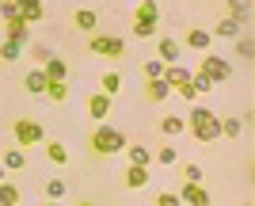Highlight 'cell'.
I'll use <instances>...</instances> for the list:
<instances>
[{
	"label": "cell",
	"instance_id": "cell-22",
	"mask_svg": "<svg viewBox=\"0 0 255 206\" xmlns=\"http://www.w3.org/2000/svg\"><path fill=\"white\" fill-rule=\"evenodd\" d=\"M99 88H103L107 96H118V92H122V73H118V69H107V73L99 76Z\"/></svg>",
	"mask_w": 255,
	"mask_h": 206
},
{
	"label": "cell",
	"instance_id": "cell-6",
	"mask_svg": "<svg viewBox=\"0 0 255 206\" xmlns=\"http://www.w3.org/2000/svg\"><path fill=\"white\" fill-rule=\"evenodd\" d=\"M11 134H15V145L19 149H27V145H38V141H46V130L38 126L34 119H19L15 126H11Z\"/></svg>",
	"mask_w": 255,
	"mask_h": 206
},
{
	"label": "cell",
	"instance_id": "cell-7",
	"mask_svg": "<svg viewBox=\"0 0 255 206\" xmlns=\"http://www.w3.org/2000/svg\"><path fill=\"white\" fill-rule=\"evenodd\" d=\"M175 195H179L183 206H213V199H210V191H206V184H187V180H183V187L175 191Z\"/></svg>",
	"mask_w": 255,
	"mask_h": 206
},
{
	"label": "cell",
	"instance_id": "cell-35",
	"mask_svg": "<svg viewBox=\"0 0 255 206\" xmlns=\"http://www.w3.org/2000/svg\"><path fill=\"white\" fill-rule=\"evenodd\" d=\"M175 96H179V99H187V103H198V99H202V96H198V92H194V84H191V80L175 88Z\"/></svg>",
	"mask_w": 255,
	"mask_h": 206
},
{
	"label": "cell",
	"instance_id": "cell-31",
	"mask_svg": "<svg viewBox=\"0 0 255 206\" xmlns=\"http://www.w3.org/2000/svg\"><path fill=\"white\" fill-rule=\"evenodd\" d=\"M236 54L244 57V61H252V57H255V42H252V34H240V38H236Z\"/></svg>",
	"mask_w": 255,
	"mask_h": 206
},
{
	"label": "cell",
	"instance_id": "cell-37",
	"mask_svg": "<svg viewBox=\"0 0 255 206\" xmlns=\"http://www.w3.org/2000/svg\"><path fill=\"white\" fill-rule=\"evenodd\" d=\"M156 206H183V203H179V195H175V191H160V195H156Z\"/></svg>",
	"mask_w": 255,
	"mask_h": 206
},
{
	"label": "cell",
	"instance_id": "cell-11",
	"mask_svg": "<svg viewBox=\"0 0 255 206\" xmlns=\"http://www.w3.org/2000/svg\"><path fill=\"white\" fill-rule=\"evenodd\" d=\"M160 80H164V84H168L171 92H175L179 84H187V80H191V69H187V65H164Z\"/></svg>",
	"mask_w": 255,
	"mask_h": 206
},
{
	"label": "cell",
	"instance_id": "cell-8",
	"mask_svg": "<svg viewBox=\"0 0 255 206\" xmlns=\"http://www.w3.org/2000/svg\"><path fill=\"white\" fill-rule=\"evenodd\" d=\"M0 34L11 38V42H23L27 46V34H31V23L23 19V15H11V19H0Z\"/></svg>",
	"mask_w": 255,
	"mask_h": 206
},
{
	"label": "cell",
	"instance_id": "cell-16",
	"mask_svg": "<svg viewBox=\"0 0 255 206\" xmlns=\"http://www.w3.org/2000/svg\"><path fill=\"white\" fill-rule=\"evenodd\" d=\"M210 34H213V38H233V42H236V38L244 34V27H240V23H236V19H229V15H225V19L217 23V27H213Z\"/></svg>",
	"mask_w": 255,
	"mask_h": 206
},
{
	"label": "cell",
	"instance_id": "cell-34",
	"mask_svg": "<svg viewBox=\"0 0 255 206\" xmlns=\"http://www.w3.org/2000/svg\"><path fill=\"white\" fill-rule=\"evenodd\" d=\"M183 180H187V184H202L206 172L198 168V164H183Z\"/></svg>",
	"mask_w": 255,
	"mask_h": 206
},
{
	"label": "cell",
	"instance_id": "cell-2",
	"mask_svg": "<svg viewBox=\"0 0 255 206\" xmlns=\"http://www.w3.org/2000/svg\"><path fill=\"white\" fill-rule=\"evenodd\" d=\"M129 141L122 130H115V126H96V130L88 134V153L92 157H115V153H122Z\"/></svg>",
	"mask_w": 255,
	"mask_h": 206
},
{
	"label": "cell",
	"instance_id": "cell-27",
	"mask_svg": "<svg viewBox=\"0 0 255 206\" xmlns=\"http://www.w3.org/2000/svg\"><path fill=\"white\" fill-rule=\"evenodd\" d=\"M0 164H4V172H19L23 164H27V157H23V149H8Z\"/></svg>",
	"mask_w": 255,
	"mask_h": 206
},
{
	"label": "cell",
	"instance_id": "cell-14",
	"mask_svg": "<svg viewBox=\"0 0 255 206\" xmlns=\"http://www.w3.org/2000/svg\"><path fill=\"white\" fill-rule=\"evenodd\" d=\"M122 180H126V187H133V191H141V187H149V168H145V164H129Z\"/></svg>",
	"mask_w": 255,
	"mask_h": 206
},
{
	"label": "cell",
	"instance_id": "cell-28",
	"mask_svg": "<svg viewBox=\"0 0 255 206\" xmlns=\"http://www.w3.org/2000/svg\"><path fill=\"white\" fill-rule=\"evenodd\" d=\"M122 153L129 157V164H145V168H149V161H152V153L145 149V145H126Z\"/></svg>",
	"mask_w": 255,
	"mask_h": 206
},
{
	"label": "cell",
	"instance_id": "cell-44",
	"mask_svg": "<svg viewBox=\"0 0 255 206\" xmlns=\"http://www.w3.org/2000/svg\"><path fill=\"white\" fill-rule=\"evenodd\" d=\"M11 4H19V0H11Z\"/></svg>",
	"mask_w": 255,
	"mask_h": 206
},
{
	"label": "cell",
	"instance_id": "cell-12",
	"mask_svg": "<svg viewBox=\"0 0 255 206\" xmlns=\"http://www.w3.org/2000/svg\"><path fill=\"white\" fill-rule=\"evenodd\" d=\"M73 23H76V31L96 34V27H99V15H96L92 8H76V11H73Z\"/></svg>",
	"mask_w": 255,
	"mask_h": 206
},
{
	"label": "cell",
	"instance_id": "cell-23",
	"mask_svg": "<svg viewBox=\"0 0 255 206\" xmlns=\"http://www.w3.org/2000/svg\"><path fill=\"white\" fill-rule=\"evenodd\" d=\"M46 161L57 164V168H65V164H69V149H65L61 141H46Z\"/></svg>",
	"mask_w": 255,
	"mask_h": 206
},
{
	"label": "cell",
	"instance_id": "cell-26",
	"mask_svg": "<svg viewBox=\"0 0 255 206\" xmlns=\"http://www.w3.org/2000/svg\"><path fill=\"white\" fill-rule=\"evenodd\" d=\"M23 57V42H11V38H4V42H0V61H19Z\"/></svg>",
	"mask_w": 255,
	"mask_h": 206
},
{
	"label": "cell",
	"instance_id": "cell-25",
	"mask_svg": "<svg viewBox=\"0 0 255 206\" xmlns=\"http://www.w3.org/2000/svg\"><path fill=\"white\" fill-rule=\"evenodd\" d=\"M46 99H53V103H65L69 99V84L65 80H46V92H42Z\"/></svg>",
	"mask_w": 255,
	"mask_h": 206
},
{
	"label": "cell",
	"instance_id": "cell-41",
	"mask_svg": "<svg viewBox=\"0 0 255 206\" xmlns=\"http://www.w3.org/2000/svg\"><path fill=\"white\" fill-rule=\"evenodd\" d=\"M76 206H96V203H76Z\"/></svg>",
	"mask_w": 255,
	"mask_h": 206
},
{
	"label": "cell",
	"instance_id": "cell-19",
	"mask_svg": "<svg viewBox=\"0 0 255 206\" xmlns=\"http://www.w3.org/2000/svg\"><path fill=\"white\" fill-rule=\"evenodd\" d=\"M210 42H213V34L202 31V27L187 31V46H191V50H198V54H206V50H210Z\"/></svg>",
	"mask_w": 255,
	"mask_h": 206
},
{
	"label": "cell",
	"instance_id": "cell-17",
	"mask_svg": "<svg viewBox=\"0 0 255 206\" xmlns=\"http://www.w3.org/2000/svg\"><path fill=\"white\" fill-rule=\"evenodd\" d=\"M145 96H149L152 103H164V99H171L175 92H171V88H168V84H164V80L156 76V80H145Z\"/></svg>",
	"mask_w": 255,
	"mask_h": 206
},
{
	"label": "cell",
	"instance_id": "cell-4",
	"mask_svg": "<svg viewBox=\"0 0 255 206\" xmlns=\"http://www.w3.org/2000/svg\"><path fill=\"white\" fill-rule=\"evenodd\" d=\"M88 50H92L96 57L118 61V57L126 54V38H118V34H92V38H88Z\"/></svg>",
	"mask_w": 255,
	"mask_h": 206
},
{
	"label": "cell",
	"instance_id": "cell-29",
	"mask_svg": "<svg viewBox=\"0 0 255 206\" xmlns=\"http://www.w3.org/2000/svg\"><path fill=\"white\" fill-rule=\"evenodd\" d=\"M191 84H194V92H198V96H210V92H213V80L202 73V69H198V73H191Z\"/></svg>",
	"mask_w": 255,
	"mask_h": 206
},
{
	"label": "cell",
	"instance_id": "cell-13",
	"mask_svg": "<svg viewBox=\"0 0 255 206\" xmlns=\"http://www.w3.org/2000/svg\"><path fill=\"white\" fill-rule=\"evenodd\" d=\"M229 4V19H236L240 27L252 23V0H225Z\"/></svg>",
	"mask_w": 255,
	"mask_h": 206
},
{
	"label": "cell",
	"instance_id": "cell-43",
	"mask_svg": "<svg viewBox=\"0 0 255 206\" xmlns=\"http://www.w3.org/2000/svg\"><path fill=\"white\" fill-rule=\"evenodd\" d=\"M240 206H252V203H240Z\"/></svg>",
	"mask_w": 255,
	"mask_h": 206
},
{
	"label": "cell",
	"instance_id": "cell-21",
	"mask_svg": "<svg viewBox=\"0 0 255 206\" xmlns=\"http://www.w3.org/2000/svg\"><path fill=\"white\" fill-rule=\"evenodd\" d=\"M19 15L27 23H38L46 15V8H42V0H19Z\"/></svg>",
	"mask_w": 255,
	"mask_h": 206
},
{
	"label": "cell",
	"instance_id": "cell-1",
	"mask_svg": "<svg viewBox=\"0 0 255 206\" xmlns=\"http://www.w3.org/2000/svg\"><path fill=\"white\" fill-rule=\"evenodd\" d=\"M187 130L194 134V141H202V145H210V141L221 138V119L213 115L210 107H202V103H194L191 115H187Z\"/></svg>",
	"mask_w": 255,
	"mask_h": 206
},
{
	"label": "cell",
	"instance_id": "cell-10",
	"mask_svg": "<svg viewBox=\"0 0 255 206\" xmlns=\"http://www.w3.org/2000/svg\"><path fill=\"white\" fill-rule=\"evenodd\" d=\"M111 107H115V96H107V92H99V96H88V115L96 122H103L107 115H111Z\"/></svg>",
	"mask_w": 255,
	"mask_h": 206
},
{
	"label": "cell",
	"instance_id": "cell-39",
	"mask_svg": "<svg viewBox=\"0 0 255 206\" xmlns=\"http://www.w3.org/2000/svg\"><path fill=\"white\" fill-rule=\"evenodd\" d=\"M31 57H34V61H50V46H31Z\"/></svg>",
	"mask_w": 255,
	"mask_h": 206
},
{
	"label": "cell",
	"instance_id": "cell-33",
	"mask_svg": "<svg viewBox=\"0 0 255 206\" xmlns=\"http://www.w3.org/2000/svg\"><path fill=\"white\" fill-rule=\"evenodd\" d=\"M65 191H69L65 180H50V184H46V199H65Z\"/></svg>",
	"mask_w": 255,
	"mask_h": 206
},
{
	"label": "cell",
	"instance_id": "cell-9",
	"mask_svg": "<svg viewBox=\"0 0 255 206\" xmlns=\"http://www.w3.org/2000/svg\"><path fill=\"white\" fill-rule=\"evenodd\" d=\"M179 54H183V46L175 42V38H168V34H156V57L164 61V65H179Z\"/></svg>",
	"mask_w": 255,
	"mask_h": 206
},
{
	"label": "cell",
	"instance_id": "cell-18",
	"mask_svg": "<svg viewBox=\"0 0 255 206\" xmlns=\"http://www.w3.org/2000/svg\"><path fill=\"white\" fill-rule=\"evenodd\" d=\"M23 88H27L31 96H42V92H46V73H42V69H27V76H23Z\"/></svg>",
	"mask_w": 255,
	"mask_h": 206
},
{
	"label": "cell",
	"instance_id": "cell-15",
	"mask_svg": "<svg viewBox=\"0 0 255 206\" xmlns=\"http://www.w3.org/2000/svg\"><path fill=\"white\" fill-rule=\"evenodd\" d=\"M183 130H187V119H183V115H164V119H160V134H164V138H179Z\"/></svg>",
	"mask_w": 255,
	"mask_h": 206
},
{
	"label": "cell",
	"instance_id": "cell-36",
	"mask_svg": "<svg viewBox=\"0 0 255 206\" xmlns=\"http://www.w3.org/2000/svg\"><path fill=\"white\" fill-rule=\"evenodd\" d=\"M160 73H164V61H160V57H149V61H145V80H156Z\"/></svg>",
	"mask_w": 255,
	"mask_h": 206
},
{
	"label": "cell",
	"instance_id": "cell-30",
	"mask_svg": "<svg viewBox=\"0 0 255 206\" xmlns=\"http://www.w3.org/2000/svg\"><path fill=\"white\" fill-rule=\"evenodd\" d=\"M240 134H244V122L236 119H221V138H240Z\"/></svg>",
	"mask_w": 255,
	"mask_h": 206
},
{
	"label": "cell",
	"instance_id": "cell-5",
	"mask_svg": "<svg viewBox=\"0 0 255 206\" xmlns=\"http://www.w3.org/2000/svg\"><path fill=\"white\" fill-rule=\"evenodd\" d=\"M202 73L210 76L213 84H221V80H233V61H229V57H217V54H210V50H206L202 54Z\"/></svg>",
	"mask_w": 255,
	"mask_h": 206
},
{
	"label": "cell",
	"instance_id": "cell-24",
	"mask_svg": "<svg viewBox=\"0 0 255 206\" xmlns=\"http://www.w3.org/2000/svg\"><path fill=\"white\" fill-rule=\"evenodd\" d=\"M42 73H46V80H65V76H69V65H65L61 57H50V61H42Z\"/></svg>",
	"mask_w": 255,
	"mask_h": 206
},
{
	"label": "cell",
	"instance_id": "cell-20",
	"mask_svg": "<svg viewBox=\"0 0 255 206\" xmlns=\"http://www.w3.org/2000/svg\"><path fill=\"white\" fill-rule=\"evenodd\" d=\"M19 203H23V187L0 180V206H19Z\"/></svg>",
	"mask_w": 255,
	"mask_h": 206
},
{
	"label": "cell",
	"instance_id": "cell-38",
	"mask_svg": "<svg viewBox=\"0 0 255 206\" xmlns=\"http://www.w3.org/2000/svg\"><path fill=\"white\" fill-rule=\"evenodd\" d=\"M11 15H19V4H11V0H0V19H11Z\"/></svg>",
	"mask_w": 255,
	"mask_h": 206
},
{
	"label": "cell",
	"instance_id": "cell-42",
	"mask_svg": "<svg viewBox=\"0 0 255 206\" xmlns=\"http://www.w3.org/2000/svg\"><path fill=\"white\" fill-rule=\"evenodd\" d=\"M0 180H4V164H0Z\"/></svg>",
	"mask_w": 255,
	"mask_h": 206
},
{
	"label": "cell",
	"instance_id": "cell-3",
	"mask_svg": "<svg viewBox=\"0 0 255 206\" xmlns=\"http://www.w3.org/2000/svg\"><path fill=\"white\" fill-rule=\"evenodd\" d=\"M156 23H160V0H141L133 8V34L137 38H156Z\"/></svg>",
	"mask_w": 255,
	"mask_h": 206
},
{
	"label": "cell",
	"instance_id": "cell-32",
	"mask_svg": "<svg viewBox=\"0 0 255 206\" xmlns=\"http://www.w3.org/2000/svg\"><path fill=\"white\" fill-rule=\"evenodd\" d=\"M156 161H160V164H168V168H175V164H179V153H175V145H164V149L156 153Z\"/></svg>",
	"mask_w": 255,
	"mask_h": 206
},
{
	"label": "cell",
	"instance_id": "cell-40",
	"mask_svg": "<svg viewBox=\"0 0 255 206\" xmlns=\"http://www.w3.org/2000/svg\"><path fill=\"white\" fill-rule=\"evenodd\" d=\"M46 206H61V199H46Z\"/></svg>",
	"mask_w": 255,
	"mask_h": 206
}]
</instances>
